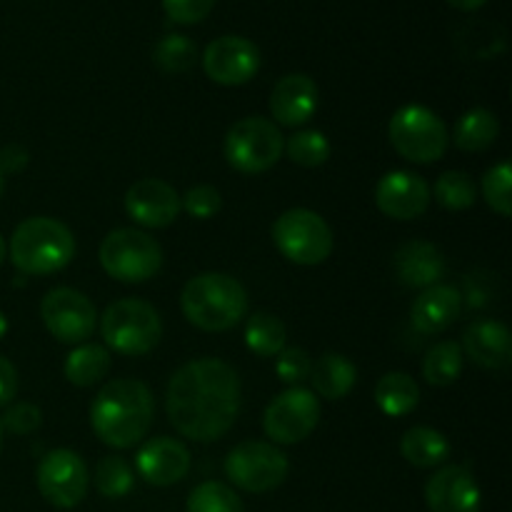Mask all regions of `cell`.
<instances>
[{
	"instance_id": "cell-1",
	"label": "cell",
	"mask_w": 512,
	"mask_h": 512,
	"mask_svg": "<svg viewBox=\"0 0 512 512\" xmlns=\"http://www.w3.org/2000/svg\"><path fill=\"white\" fill-rule=\"evenodd\" d=\"M243 405L240 378L225 360L198 358L173 373L165 413L173 428L193 443H215L233 428Z\"/></svg>"
},
{
	"instance_id": "cell-2",
	"label": "cell",
	"mask_w": 512,
	"mask_h": 512,
	"mask_svg": "<svg viewBox=\"0 0 512 512\" xmlns=\"http://www.w3.org/2000/svg\"><path fill=\"white\" fill-rule=\"evenodd\" d=\"M155 403L148 385L133 378L105 383L90 405V428L113 450L143 443L153 425Z\"/></svg>"
},
{
	"instance_id": "cell-3",
	"label": "cell",
	"mask_w": 512,
	"mask_h": 512,
	"mask_svg": "<svg viewBox=\"0 0 512 512\" xmlns=\"http://www.w3.org/2000/svg\"><path fill=\"white\" fill-rule=\"evenodd\" d=\"M180 310L195 328L205 333H223L248 315V293L233 275L200 273L185 283Z\"/></svg>"
},
{
	"instance_id": "cell-4",
	"label": "cell",
	"mask_w": 512,
	"mask_h": 512,
	"mask_svg": "<svg viewBox=\"0 0 512 512\" xmlns=\"http://www.w3.org/2000/svg\"><path fill=\"white\" fill-rule=\"evenodd\" d=\"M8 258L25 275H53L75 258L73 230L55 218H28L15 228Z\"/></svg>"
},
{
	"instance_id": "cell-5",
	"label": "cell",
	"mask_w": 512,
	"mask_h": 512,
	"mask_svg": "<svg viewBox=\"0 0 512 512\" xmlns=\"http://www.w3.org/2000/svg\"><path fill=\"white\" fill-rule=\"evenodd\" d=\"M105 348L128 358L148 355L163 338V320L158 310L138 298H123L108 305L100 318Z\"/></svg>"
},
{
	"instance_id": "cell-6",
	"label": "cell",
	"mask_w": 512,
	"mask_h": 512,
	"mask_svg": "<svg viewBox=\"0 0 512 512\" xmlns=\"http://www.w3.org/2000/svg\"><path fill=\"white\" fill-rule=\"evenodd\" d=\"M98 258L110 278L128 285L145 283L163 268V248L158 240L135 228L110 230L100 243Z\"/></svg>"
},
{
	"instance_id": "cell-7",
	"label": "cell",
	"mask_w": 512,
	"mask_h": 512,
	"mask_svg": "<svg viewBox=\"0 0 512 512\" xmlns=\"http://www.w3.org/2000/svg\"><path fill=\"white\" fill-rule=\"evenodd\" d=\"M390 145L398 150L400 158L410 163L428 165L445 155L450 145L448 125L438 113L425 105H405L388 123Z\"/></svg>"
},
{
	"instance_id": "cell-8",
	"label": "cell",
	"mask_w": 512,
	"mask_h": 512,
	"mask_svg": "<svg viewBox=\"0 0 512 512\" xmlns=\"http://www.w3.org/2000/svg\"><path fill=\"white\" fill-rule=\"evenodd\" d=\"M273 243L295 265H320L333 253V230L323 215L308 208H290L273 223Z\"/></svg>"
},
{
	"instance_id": "cell-9",
	"label": "cell",
	"mask_w": 512,
	"mask_h": 512,
	"mask_svg": "<svg viewBox=\"0 0 512 512\" xmlns=\"http://www.w3.org/2000/svg\"><path fill=\"white\" fill-rule=\"evenodd\" d=\"M285 138L278 125L268 118H243L225 135L223 153L225 160L238 173L260 175L273 168L283 158Z\"/></svg>"
},
{
	"instance_id": "cell-10",
	"label": "cell",
	"mask_w": 512,
	"mask_h": 512,
	"mask_svg": "<svg viewBox=\"0 0 512 512\" xmlns=\"http://www.w3.org/2000/svg\"><path fill=\"white\" fill-rule=\"evenodd\" d=\"M290 473V460L278 445L263 440H245L235 445L225 458V475L235 488L245 493H273L285 483Z\"/></svg>"
},
{
	"instance_id": "cell-11",
	"label": "cell",
	"mask_w": 512,
	"mask_h": 512,
	"mask_svg": "<svg viewBox=\"0 0 512 512\" xmlns=\"http://www.w3.org/2000/svg\"><path fill=\"white\" fill-rule=\"evenodd\" d=\"M320 423V400L313 390L293 388L283 390L268 403L263 413V430L273 445H298L313 435Z\"/></svg>"
},
{
	"instance_id": "cell-12",
	"label": "cell",
	"mask_w": 512,
	"mask_h": 512,
	"mask_svg": "<svg viewBox=\"0 0 512 512\" xmlns=\"http://www.w3.org/2000/svg\"><path fill=\"white\" fill-rule=\"evenodd\" d=\"M40 318H43L48 333L65 345L88 343V338H93L95 328H98V310H95L93 300L68 285H60V288L45 293L43 303H40Z\"/></svg>"
},
{
	"instance_id": "cell-13",
	"label": "cell",
	"mask_w": 512,
	"mask_h": 512,
	"mask_svg": "<svg viewBox=\"0 0 512 512\" xmlns=\"http://www.w3.org/2000/svg\"><path fill=\"white\" fill-rule=\"evenodd\" d=\"M38 490L53 508L70 510L80 505L90 488V470L78 453L68 448L50 450L38 465Z\"/></svg>"
},
{
	"instance_id": "cell-14",
	"label": "cell",
	"mask_w": 512,
	"mask_h": 512,
	"mask_svg": "<svg viewBox=\"0 0 512 512\" xmlns=\"http://www.w3.org/2000/svg\"><path fill=\"white\" fill-rule=\"evenodd\" d=\"M203 70L218 85H245L258 75L260 50L243 35L215 38L203 53Z\"/></svg>"
},
{
	"instance_id": "cell-15",
	"label": "cell",
	"mask_w": 512,
	"mask_h": 512,
	"mask_svg": "<svg viewBox=\"0 0 512 512\" xmlns=\"http://www.w3.org/2000/svg\"><path fill=\"white\" fill-rule=\"evenodd\" d=\"M183 203L178 190L160 178H143L125 193V213L150 230L168 228L178 220Z\"/></svg>"
},
{
	"instance_id": "cell-16",
	"label": "cell",
	"mask_w": 512,
	"mask_h": 512,
	"mask_svg": "<svg viewBox=\"0 0 512 512\" xmlns=\"http://www.w3.org/2000/svg\"><path fill=\"white\" fill-rule=\"evenodd\" d=\"M430 185L423 175L410 170H390L375 185V205L393 220H415L428 210Z\"/></svg>"
},
{
	"instance_id": "cell-17",
	"label": "cell",
	"mask_w": 512,
	"mask_h": 512,
	"mask_svg": "<svg viewBox=\"0 0 512 512\" xmlns=\"http://www.w3.org/2000/svg\"><path fill=\"white\" fill-rule=\"evenodd\" d=\"M425 505L430 512H480L483 493L465 465H445L425 483Z\"/></svg>"
},
{
	"instance_id": "cell-18",
	"label": "cell",
	"mask_w": 512,
	"mask_h": 512,
	"mask_svg": "<svg viewBox=\"0 0 512 512\" xmlns=\"http://www.w3.org/2000/svg\"><path fill=\"white\" fill-rule=\"evenodd\" d=\"M135 473L155 488L180 483L190 473V450L168 435L148 440L135 455Z\"/></svg>"
},
{
	"instance_id": "cell-19",
	"label": "cell",
	"mask_w": 512,
	"mask_h": 512,
	"mask_svg": "<svg viewBox=\"0 0 512 512\" xmlns=\"http://www.w3.org/2000/svg\"><path fill=\"white\" fill-rule=\"evenodd\" d=\"M318 98V85L310 75L290 73L275 83L268 105L275 123L285 125V128H300L318 110Z\"/></svg>"
},
{
	"instance_id": "cell-20",
	"label": "cell",
	"mask_w": 512,
	"mask_h": 512,
	"mask_svg": "<svg viewBox=\"0 0 512 512\" xmlns=\"http://www.w3.org/2000/svg\"><path fill=\"white\" fill-rule=\"evenodd\" d=\"M393 270L405 288H433L445 275V255L428 240H410L393 255Z\"/></svg>"
},
{
	"instance_id": "cell-21",
	"label": "cell",
	"mask_w": 512,
	"mask_h": 512,
	"mask_svg": "<svg viewBox=\"0 0 512 512\" xmlns=\"http://www.w3.org/2000/svg\"><path fill=\"white\" fill-rule=\"evenodd\" d=\"M463 313V293L453 285L425 288L410 308V323L420 335H438L448 330Z\"/></svg>"
},
{
	"instance_id": "cell-22",
	"label": "cell",
	"mask_w": 512,
	"mask_h": 512,
	"mask_svg": "<svg viewBox=\"0 0 512 512\" xmlns=\"http://www.w3.org/2000/svg\"><path fill=\"white\" fill-rule=\"evenodd\" d=\"M460 348L480 368L505 370L512 363L510 330L500 320H475L465 328Z\"/></svg>"
},
{
	"instance_id": "cell-23",
	"label": "cell",
	"mask_w": 512,
	"mask_h": 512,
	"mask_svg": "<svg viewBox=\"0 0 512 512\" xmlns=\"http://www.w3.org/2000/svg\"><path fill=\"white\" fill-rule=\"evenodd\" d=\"M310 380L320 398L343 400L358 383V368L343 353H323L310 368Z\"/></svg>"
},
{
	"instance_id": "cell-24",
	"label": "cell",
	"mask_w": 512,
	"mask_h": 512,
	"mask_svg": "<svg viewBox=\"0 0 512 512\" xmlns=\"http://www.w3.org/2000/svg\"><path fill=\"white\" fill-rule=\"evenodd\" d=\"M113 355L105 345L80 343L65 358V378L78 388H93L110 373Z\"/></svg>"
},
{
	"instance_id": "cell-25",
	"label": "cell",
	"mask_w": 512,
	"mask_h": 512,
	"mask_svg": "<svg viewBox=\"0 0 512 512\" xmlns=\"http://www.w3.org/2000/svg\"><path fill=\"white\" fill-rule=\"evenodd\" d=\"M400 453L415 468H438L450 458V443L440 430L418 425L410 428L400 440Z\"/></svg>"
},
{
	"instance_id": "cell-26",
	"label": "cell",
	"mask_w": 512,
	"mask_h": 512,
	"mask_svg": "<svg viewBox=\"0 0 512 512\" xmlns=\"http://www.w3.org/2000/svg\"><path fill=\"white\" fill-rule=\"evenodd\" d=\"M500 135V120L498 115L490 113L485 108H473L455 123L453 140L460 150L465 153H483V150L493 148L495 140Z\"/></svg>"
},
{
	"instance_id": "cell-27",
	"label": "cell",
	"mask_w": 512,
	"mask_h": 512,
	"mask_svg": "<svg viewBox=\"0 0 512 512\" xmlns=\"http://www.w3.org/2000/svg\"><path fill=\"white\" fill-rule=\"evenodd\" d=\"M373 398L388 418H405L418 408L420 388L408 373H388L378 380Z\"/></svg>"
},
{
	"instance_id": "cell-28",
	"label": "cell",
	"mask_w": 512,
	"mask_h": 512,
	"mask_svg": "<svg viewBox=\"0 0 512 512\" xmlns=\"http://www.w3.org/2000/svg\"><path fill=\"white\" fill-rule=\"evenodd\" d=\"M288 343V330L283 320L273 313L258 310L245 323V345L258 358H278Z\"/></svg>"
},
{
	"instance_id": "cell-29",
	"label": "cell",
	"mask_w": 512,
	"mask_h": 512,
	"mask_svg": "<svg viewBox=\"0 0 512 512\" xmlns=\"http://www.w3.org/2000/svg\"><path fill=\"white\" fill-rule=\"evenodd\" d=\"M463 348L453 340H443V343L433 345L423 358V378L430 385H453L463 373Z\"/></svg>"
},
{
	"instance_id": "cell-30",
	"label": "cell",
	"mask_w": 512,
	"mask_h": 512,
	"mask_svg": "<svg viewBox=\"0 0 512 512\" xmlns=\"http://www.w3.org/2000/svg\"><path fill=\"white\" fill-rule=\"evenodd\" d=\"M195 60H198V48H195L188 35L170 33L160 38L158 45L153 48V63L168 75L188 73Z\"/></svg>"
},
{
	"instance_id": "cell-31",
	"label": "cell",
	"mask_w": 512,
	"mask_h": 512,
	"mask_svg": "<svg viewBox=\"0 0 512 512\" xmlns=\"http://www.w3.org/2000/svg\"><path fill=\"white\" fill-rule=\"evenodd\" d=\"M93 480L98 493L110 500L125 498L135 488L133 468H130L128 460L118 458V455H105V458H100L98 465H95Z\"/></svg>"
},
{
	"instance_id": "cell-32",
	"label": "cell",
	"mask_w": 512,
	"mask_h": 512,
	"mask_svg": "<svg viewBox=\"0 0 512 512\" xmlns=\"http://www.w3.org/2000/svg\"><path fill=\"white\" fill-rule=\"evenodd\" d=\"M433 193L445 210H468L478 200V188H475L473 178L463 170H448V173L440 175Z\"/></svg>"
},
{
	"instance_id": "cell-33",
	"label": "cell",
	"mask_w": 512,
	"mask_h": 512,
	"mask_svg": "<svg viewBox=\"0 0 512 512\" xmlns=\"http://www.w3.org/2000/svg\"><path fill=\"white\" fill-rule=\"evenodd\" d=\"M188 512H245V505L233 488L208 480L188 495Z\"/></svg>"
},
{
	"instance_id": "cell-34",
	"label": "cell",
	"mask_w": 512,
	"mask_h": 512,
	"mask_svg": "<svg viewBox=\"0 0 512 512\" xmlns=\"http://www.w3.org/2000/svg\"><path fill=\"white\" fill-rule=\"evenodd\" d=\"M288 158L303 168H318L328 163L330 158V140L320 130H298L293 138L285 143Z\"/></svg>"
},
{
	"instance_id": "cell-35",
	"label": "cell",
	"mask_w": 512,
	"mask_h": 512,
	"mask_svg": "<svg viewBox=\"0 0 512 512\" xmlns=\"http://www.w3.org/2000/svg\"><path fill=\"white\" fill-rule=\"evenodd\" d=\"M483 198L493 213L510 218L512 213V168L510 163H498L483 175Z\"/></svg>"
},
{
	"instance_id": "cell-36",
	"label": "cell",
	"mask_w": 512,
	"mask_h": 512,
	"mask_svg": "<svg viewBox=\"0 0 512 512\" xmlns=\"http://www.w3.org/2000/svg\"><path fill=\"white\" fill-rule=\"evenodd\" d=\"M180 203H183L185 213L195 220L215 218L223 208V198H220L218 188H213V185H195L180 198Z\"/></svg>"
},
{
	"instance_id": "cell-37",
	"label": "cell",
	"mask_w": 512,
	"mask_h": 512,
	"mask_svg": "<svg viewBox=\"0 0 512 512\" xmlns=\"http://www.w3.org/2000/svg\"><path fill=\"white\" fill-rule=\"evenodd\" d=\"M310 368H313V360L303 348H285L275 360V373H278L280 383L290 385V388L308 380Z\"/></svg>"
},
{
	"instance_id": "cell-38",
	"label": "cell",
	"mask_w": 512,
	"mask_h": 512,
	"mask_svg": "<svg viewBox=\"0 0 512 512\" xmlns=\"http://www.w3.org/2000/svg\"><path fill=\"white\" fill-rule=\"evenodd\" d=\"M3 430L13 435H33L43 425V413L33 403H15L0 420Z\"/></svg>"
},
{
	"instance_id": "cell-39",
	"label": "cell",
	"mask_w": 512,
	"mask_h": 512,
	"mask_svg": "<svg viewBox=\"0 0 512 512\" xmlns=\"http://www.w3.org/2000/svg\"><path fill=\"white\" fill-rule=\"evenodd\" d=\"M215 0H163V8L173 23L193 25L210 15Z\"/></svg>"
},
{
	"instance_id": "cell-40",
	"label": "cell",
	"mask_w": 512,
	"mask_h": 512,
	"mask_svg": "<svg viewBox=\"0 0 512 512\" xmlns=\"http://www.w3.org/2000/svg\"><path fill=\"white\" fill-rule=\"evenodd\" d=\"M15 393H18V370L8 358L0 355V408L13 403Z\"/></svg>"
},
{
	"instance_id": "cell-41",
	"label": "cell",
	"mask_w": 512,
	"mask_h": 512,
	"mask_svg": "<svg viewBox=\"0 0 512 512\" xmlns=\"http://www.w3.org/2000/svg\"><path fill=\"white\" fill-rule=\"evenodd\" d=\"M30 153L23 148V145H5L0 150V170L5 173H20V170L28 165Z\"/></svg>"
},
{
	"instance_id": "cell-42",
	"label": "cell",
	"mask_w": 512,
	"mask_h": 512,
	"mask_svg": "<svg viewBox=\"0 0 512 512\" xmlns=\"http://www.w3.org/2000/svg\"><path fill=\"white\" fill-rule=\"evenodd\" d=\"M450 5H453V8H458V10H465V13H470V10H478V8H483L485 3H488V0H448Z\"/></svg>"
},
{
	"instance_id": "cell-43",
	"label": "cell",
	"mask_w": 512,
	"mask_h": 512,
	"mask_svg": "<svg viewBox=\"0 0 512 512\" xmlns=\"http://www.w3.org/2000/svg\"><path fill=\"white\" fill-rule=\"evenodd\" d=\"M5 258H8V243H5V238L0 235V265L5 263Z\"/></svg>"
},
{
	"instance_id": "cell-44",
	"label": "cell",
	"mask_w": 512,
	"mask_h": 512,
	"mask_svg": "<svg viewBox=\"0 0 512 512\" xmlns=\"http://www.w3.org/2000/svg\"><path fill=\"white\" fill-rule=\"evenodd\" d=\"M5 333H8V318H5V315L0 313V340L5 338Z\"/></svg>"
},
{
	"instance_id": "cell-45",
	"label": "cell",
	"mask_w": 512,
	"mask_h": 512,
	"mask_svg": "<svg viewBox=\"0 0 512 512\" xmlns=\"http://www.w3.org/2000/svg\"><path fill=\"white\" fill-rule=\"evenodd\" d=\"M3 188H5V175L3 170H0V195H3Z\"/></svg>"
},
{
	"instance_id": "cell-46",
	"label": "cell",
	"mask_w": 512,
	"mask_h": 512,
	"mask_svg": "<svg viewBox=\"0 0 512 512\" xmlns=\"http://www.w3.org/2000/svg\"><path fill=\"white\" fill-rule=\"evenodd\" d=\"M0 450H3V425H0Z\"/></svg>"
}]
</instances>
